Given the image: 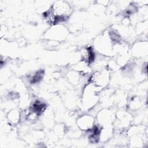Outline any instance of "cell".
<instances>
[{"mask_svg":"<svg viewBox=\"0 0 148 148\" xmlns=\"http://www.w3.org/2000/svg\"><path fill=\"white\" fill-rule=\"evenodd\" d=\"M110 75L108 70L101 69L93 73L91 77V83L101 89L105 87L109 83Z\"/></svg>","mask_w":148,"mask_h":148,"instance_id":"277c9868","label":"cell"},{"mask_svg":"<svg viewBox=\"0 0 148 148\" xmlns=\"http://www.w3.org/2000/svg\"><path fill=\"white\" fill-rule=\"evenodd\" d=\"M8 119L13 124H15L18 122L20 119L19 112L16 110H13L8 113Z\"/></svg>","mask_w":148,"mask_h":148,"instance_id":"ba28073f","label":"cell"},{"mask_svg":"<svg viewBox=\"0 0 148 148\" xmlns=\"http://www.w3.org/2000/svg\"><path fill=\"white\" fill-rule=\"evenodd\" d=\"M77 123L81 130H90L94 126V119L90 115H83L78 119Z\"/></svg>","mask_w":148,"mask_h":148,"instance_id":"5b68a950","label":"cell"},{"mask_svg":"<svg viewBox=\"0 0 148 148\" xmlns=\"http://www.w3.org/2000/svg\"><path fill=\"white\" fill-rule=\"evenodd\" d=\"M71 12V8L68 3L57 1L51 6L47 16L52 23L57 24L67 19Z\"/></svg>","mask_w":148,"mask_h":148,"instance_id":"6da1fadb","label":"cell"},{"mask_svg":"<svg viewBox=\"0 0 148 148\" xmlns=\"http://www.w3.org/2000/svg\"><path fill=\"white\" fill-rule=\"evenodd\" d=\"M113 114L109 110H103L99 114V121L105 125V127H109L113 121Z\"/></svg>","mask_w":148,"mask_h":148,"instance_id":"52a82bcc","label":"cell"},{"mask_svg":"<svg viewBox=\"0 0 148 148\" xmlns=\"http://www.w3.org/2000/svg\"><path fill=\"white\" fill-rule=\"evenodd\" d=\"M113 43L109 33L105 34L98 38L95 42V47L99 52L106 55L113 51Z\"/></svg>","mask_w":148,"mask_h":148,"instance_id":"3957f363","label":"cell"},{"mask_svg":"<svg viewBox=\"0 0 148 148\" xmlns=\"http://www.w3.org/2000/svg\"><path fill=\"white\" fill-rule=\"evenodd\" d=\"M47 35H50L51 39L54 40H61L65 36L66 31L65 27L62 25H55L47 32Z\"/></svg>","mask_w":148,"mask_h":148,"instance_id":"8992f818","label":"cell"},{"mask_svg":"<svg viewBox=\"0 0 148 148\" xmlns=\"http://www.w3.org/2000/svg\"><path fill=\"white\" fill-rule=\"evenodd\" d=\"M99 88L89 83L84 89L82 96V102L84 107L90 108L93 106L98 101V92Z\"/></svg>","mask_w":148,"mask_h":148,"instance_id":"7a4b0ae2","label":"cell"}]
</instances>
